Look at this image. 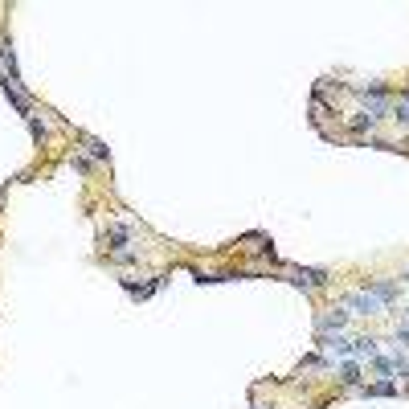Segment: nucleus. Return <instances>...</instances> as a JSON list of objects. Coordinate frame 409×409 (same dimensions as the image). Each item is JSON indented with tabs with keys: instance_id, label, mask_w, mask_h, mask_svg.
I'll list each match as a JSON object with an SVG mask.
<instances>
[{
	"instance_id": "1",
	"label": "nucleus",
	"mask_w": 409,
	"mask_h": 409,
	"mask_svg": "<svg viewBox=\"0 0 409 409\" xmlns=\"http://www.w3.org/2000/svg\"><path fill=\"white\" fill-rule=\"evenodd\" d=\"M135 242H140V230H135L131 221H115V225L102 234V250H107L111 262H135V258H140Z\"/></svg>"
},
{
	"instance_id": "2",
	"label": "nucleus",
	"mask_w": 409,
	"mask_h": 409,
	"mask_svg": "<svg viewBox=\"0 0 409 409\" xmlns=\"http://www.w3.org/2000/svg\"><path fill=\"white\" fill-rule=\"evenodd\" d=\"M344 311H348V316H381L385 303H381L368 287H360V291H352V295L344 299Z\"/></svg>"
},
{
	"instance_id": "3",
	"label": "nucleus",
	"mask_w": 409,
	"mask_h": 409,
	"mask_svg": "<svg viewBox=\"0 0 409 409\" xmlns=\"http://www.w3.org/2000/svg\"><path fill=\"white\" fill-rule=\"evenodd\" d=\"M348 327V311L344 307H331V311H324L320 320H316V335H335V331H344Z\"/></svg>"
},
{
	"instance_id": "4",
	"label": "nucleus",
	"mask_w": 409,
	"mask_h": 409,
	"mask_svg": "<svg viewBox=\"0 0 409 409\" xmlns=\"http://www.w3.org/2000/svg\"><path fill=\"white\" fill-rule=\"evenodd\" d=\"M291 283H299V287H307V291H316V287H324L327 274L324 270H295V278Z\"/></svg>"
},
{
	"instance_id": "5",
	"label": "nucleus",
	"mask_w": 409,
	"mask_h": 409,
	"mask_svg": "<svg viewBox=\"0 0 409 409\" xmlns=\"http://www.w3.org/2000/svg\"><path fill=\"white\" fill-rule=\"evenodd\" d=\"M0 62L8 66V78H12V86L21 82V70H16V54H12V41H0Z\"/></svg>"
},
{
	"instance_id": "6",
	"label": "nucleus",
	"mask_w": 409,
	"mask_h": 409,
	"mask_svg": "<svg viewBox=\"0 0 409 409\" xmlns=\"http://www.w3.org/2000/svg\"><path fill=\"white\" fill-rule=\"evenodd\" d=\"M389 111H393L397 127H409V90H406V94H397V98L389 102Z\"/></svg>"
},
{
	"instance_id": "7",
	"label": "nucleus",
	"mask_w": 409,
	"mask_h": 409,
	"mask_svg": "<svg viewBox=\"0 0 409 409\" xmlns=\"http://www.w3.org/2000/svg\"><path fill=\"white\" fill-rule=\"evenodd\" d=\"M340 381L356 389V385H360V364H356V360H344V364H340Z\"/></svg>"
},
{
	"instance_id": "8",
	"label": "nucleus",
	"mask_w": 409,
	"mask_h": 409,
	"mask_svg": "<svg viewBox=\"0 0 409 409\" xmlns=\"http://www.w3.org/2000/svg\"><path fill=\"white\" fill-rule=\"evenodd\" d=\"M360 393H364V397H393L397 385H393V381H377V385H364Z\"/></svg>"
},
{
	"instance_id": "9",
	"label": "nucleus",
	"mask_w": 409,
	"mask_h": 409,
	"mask_svg": "<svg viewBox=\"0 0 409 409\" xmlns=\"http://www.w3.org/2000/svg\"><path fill=\"white\" fill-rule=\"evenodd\" d=\"M397 348H409V307L401 311V320H397Z\"/></svg>"
},
{
	"instance_id": "10",
	"label": "nucleus",
	"mask_w": 409,
	"mask_h": 409,
	"mask_svg": "<svg viewBox=\"0 0 409 409\" xmlns=\"http://www.w3.org/2000/svg\"><path fill=\"white\" fill-rule=\"evenodd\" d=\"M86 148H90V156H94V160H111V156H107V148H102L98 140H86Z\"/></svg>"
},
{
	"instance_id": "11",
	"label": "nucleus",
	"mask_w": 409,
	"mask_h": 409,
	"mask_svg": "<svg viewBox=\"0 0 409 409\" xmlns=\"http://www.w3.org/2000/svg\"><path fill=\"white\" fill-rule=\"evenodd\" d=\"M254 409H266V406H254Z\"/></svg>"
}]
</instances>
